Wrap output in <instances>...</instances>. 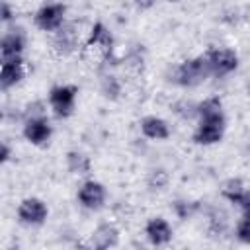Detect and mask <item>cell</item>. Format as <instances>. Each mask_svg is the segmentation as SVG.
I'll return each instance as SVG.
<instances>
[{"instance_id":"obj_1","label":"cell","mask_w":250,"mask_h":250,"mask_svg":"<svg viewBox=\"0 0 250 250\" xmlns=\"http://www.w3.org/2000/svg\"><path fill=\"white\" fill-rule=\"evenodd\" d=\"M211 76V68L205 53L180 61L170 74V80L180 88H195Z\"/></svg>"},{"instance_id":"obj_5","label":"cell","mask_w":250,"mask_h":250,"mask_svg":"<svg viewBox=\"0 0 250 250\" xmlns=\"http://www.w3.org/2000/svg\"><path fill=\"white\" fill-rule=\"evenodd\" d=\"M66 4L61 2H51V4H41L35 14H33V23L37 29L41 31H59L64 27V20H66Z\"/></svg>"},{"instance_id":"obj_8","label":"cell","mask_w":250,"mask_h":250,"mask_svg":"<svg viewBox=\"0 0 250 250\" xmlns=\"http://www.w3.org/2000/svg\"><path fill=\"white\" fill-rule=\"evenodd\" d=\"M121 240V232L113 223L98 225L82 242L84 250H113Z\"/></svg>"},{"instance_id":"obj_15","label":"cell","mask_w":250,"mask_h":250,"mask_svg":"<svg viewBox=\"0 0 250 250\" xmlns=\"http://www.w3.org/2000/svg\"><path fill=\"white\" fill-rule=\"evenodd\" d=\"M64 164L66 170L74 176H88L92 172V160L82 150H68L64 156Z\"/></svg>"},{"instance_id":"obj_12","label":"cell","mask_w":250,"mask_h":250,"mask_svg":"<svg viewBox=\"0 0 250 250\" xmlns=\"http://www.w3.org/2000/svg\"><path fill=\"white\" fill-rule=\"evenodd\" d=\"M139 129H141V135L148 141H154V143H162V141H168L170 135H172V129H170V123L160 117V115H145L141 121H139Z\"/></svg>"},{"instance_id":"obj_16","label":"cell","mask_w":250,"mask_h":250,"mask_svg":"<svg viewBox=\"0 0 250 250\" xmlns=\"http://www.w3.org/2000/svg\"><path fill=\"white\" fill-rule=\"evenodd\" d=\"M244 189H246V184H244L240 178H230V180H227V182L223 184V188H221V195H223V199H227L229 203L236 205L238 199L242 197Z\"/></svg>"},{"instance_id":"obj_13","label":"cell","mask_w":250,"mask_h":250,"mask_svg":"<svg viewBox=\"0 0 250 250\" xmlns=\"http://www.w3.org/2000/svg\"><path fill=\"white\" fill-rule=\"evenodd\" d=\"M25 61L23 57L20 59H8L0 62V88L6 92L18 84L23 82L25 78Z\"/></svg>"},{"instance_id":"obj_19","label":"cell","mask_w":250,"mask_h":250,"mask_svg":"<svg viewBox=\"0 0 250 250\" xmlns=\"http://www.w3.org/2000/svg\"><path fill=\"white\" fill-rule=\"evenodd\" d=\"M168 182H170V174H168L164 168H152V170L148 172L146 184H148V188H150L152 191H162V189H166Z\"/></svg>"},{"instance_id":"obj_20","label":"cell","mask_w":250,"mask_h":250,"mask_svg":"<svg viewBox=\"0 0 250 250\" xmlns=\"http://www.w3.org/2000/svg\"><path fill=\"white\" fill-rule=\"evenodd\" d=\"M234 238L240 242V244H250V215H244L236 221L234 225Z\"/></svg>"},{"instance_id":"obj_3","label":"cell","mask_w":250,"mask_h":250,"mask_svg":"<svg viewBox=\"0 0 250 250\" xmlns=\"http://www.w3.org/2000/svg\"><path fill=\"white\" fill-rule=\"evenodd\" d=\"M227 131V115H213V117H203L197 119V125L191 133V141L199 146H213L219 145L225 137Z\"/></svg>"},{"instance_id":"obj_22","label":"cell","mask_w":250,"mask_h":250,"mask_svg":"<svg viewBox=\"0 0 250 250\" xmlns=\"http://www.w3.org/2000/svg\"><path fill=\"white\" fill-rule=\"evenodd\" d=\"M14 16H16V10L12 8V4L2 2V4H0V21H2V23H8V21L14 20Z\"/></svg>"},{"instance_id":"obj_23","label":"cell","mask_w":250,"mask_h":250,"mask_svg":"<svg viewBox=\"0 0 250 250\" xmlns=\"http://www.w3.org/2000/svg\"><path fill=\"white\" fill-rule=\"evenodd\" d=\"M236 207H238L244 215H250V188H246V189H244V193H242V197L238 199Z\"/></svg>"},{"instance_id":"obj_2","label":"cell","mask_w":250,"mask_h":250,"mask_svg":"<svg viewBox=\"0 0 250 250\" xmlns=\"http://www.w3.org/2000/svg\"><path fill=\"white\" fill-rule=\"evenodd\" d=\"M78 86L76 84H57L49 90L47 102L57 119H68L76 109Z\"/></svg>"},{"instance_id":"obj_14","label":"cell","mask_w":250,"mask_h":250,"mask_svg":"<svg viewBox=\"0 0 250 250\" xmlns=\"http://www.w3.org/2000/svg\"><path fill=\"white\" fill-rule=\"evenodd\" d=\"M25 51V33L21 29H10L0 39V59H20Z\"/></svg>"},{"instance_id":"obj_4","label":"cell","mask_w":250,"mask_h":250,"mask_svg":"<svg viewBox=\"0 0 250 250\" xmlns=\"http://www.w3.org/2000/svg\"><path fill=\"white\" fill-rule=\"evenodd\" d=\"M205 57H207V62L211 68V76H215V78H225V76L236 72L240 66V57L230 47H213V49L205 51Z\"/></svg>"},{"instance_id":"obj_6","label":"cell","mask_w":250,"mask_h":250,"mask_svg":"<svg viewBox=\"0 0 250 250\" xmlns=\"http://www.w3.org/2000/svg\"><path fill=\"white\" fill-rule=\"evenodd\" d=\"M21 135H23V139L29 145H33V146H45V145H49V141L53 137V125H51V121H49L47 115L33 113V115H29L23 121Z\"/></svg>"},{"instance_id":"obj_18","label":"cell","mask_w":250,"mask_h":250,"mask_svg":"<svg viewBox=\"0 0 250 250\" xmlns=\"http://www.w3.org/2000/svg\"><path fill=\"white\" fill-rule=\"evenodd\" d=\"M100 90H102V94H104L105 100L115 102V100H119V96H121V82H119L117 76H113V74H105V76L102 78Z\"/></svg>"},{"instance_id":"obj_17","label":"cell","mask_w":250,"mask_h":250,"mask_svg":"<svg viewBox=\"0 0 250 250\" xmlns=\"http://www.w3.org/2000/svg\"><path fill=\"white\" fill-rule=\"evenodd\" d=\"M55 47H57V51L62 53V55L72 53L74 47H76L74 31H72V29H66V27L59 29V31H57V37H55Z\"/></svg>"},{"instance_id":"obj_11","label":"cell","mask_w":250,"mask_h":250,"mask_svg":"<svg viewBox=\"0 0 250 250\" xmlns=\"http://www.w3.org/2000/svg\"><path fill=\"white\" fill-rule=\"evenodd\" d=\"M86 47L100 51L105 59L113 55L115 39H113V35H111V31H109V27H107L104 21H96V23L90 27L88 37H86Z\"/></svg>"},{"instance_id":"obj_9","label":"cell","mask_w":250,"mask_h":250,"mask_svg":"<svg viewBox=\"0 0 250 250\" xmlns=\"http://www.w3.org/2000/svg\"><path fill=\"white\" fill-rule=\"evenodd\" d=\"M76 199H78V205L88 209V211H100L105 207V201H107V189L102 182L94 180V178H88L80 184L78 191H76Z\"/></svg>"},{"instance_id":"obj_10","label":"cell","mask_w":250,"mask_h":250,"mask_svg":"<svg viewBox=\"0 0 250 250\" xmlns=\"http://www.w3.org/2000/svg\"><path fill=\"white\" fill-rule=\"evenodd\" d=\"M145 238L150 246L154 248H160V246H166L172 242L174 238V229L170 225L168 219L164 217H150L146 223H145Z\"/></svg>"},{"instance_id":"obj_7","label":"cell","mask_w":250,"mask_h":250,"mask_svg":"<svg viewBox=\"0 0 250 250\" xmlns=\"http://www.w3.org/2000/svg\"><path fill=\"white\" fill-rule=\"evenodd\" d=\"M16 217L25 227H41L49 219V205L41 197H25L18 203Z\"/></svg>"},{"instance_id":"obj_21","label":"cell","mask_w":250,"mask_h":250,"mask_svg":"<svg viewBox=\"0 0 250 250\" xmlns=\"http://www.w3.org/2000/svg\"><path fill=\"white\" fill-rule=\"evenodd\" d=\"M172 209H174V213H176V217H178V219L186 221V219H189V217L197 211V203L188 201V199H178V201H174Z\"/></svg>"},{"instance_id":"obj_24","label":"cell","mask_w":250,"mask_h":250,"mask_svg":"<svg viewBox=\"0 0 250 250\" xmlns=\"http://www.w3.org/2000/svg\"><path fill=\"white\" fill-rule=\"evenodd\" d=\"M10 156H12V148H10V145L4 141V143H2V146H0V162H2V164H6V162L10 160Z\"/></svg>"}]
</instances>
